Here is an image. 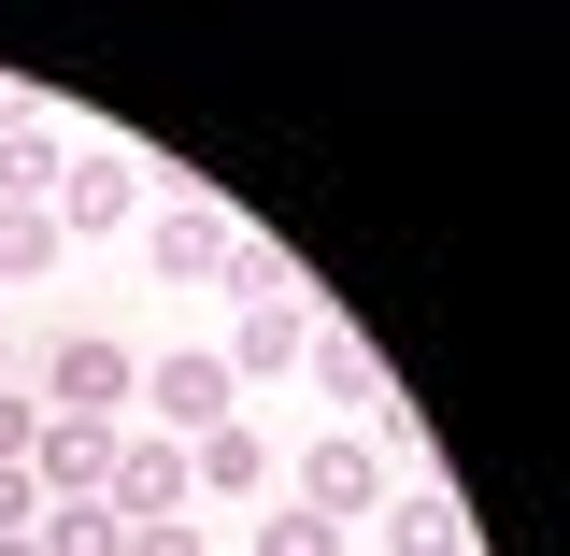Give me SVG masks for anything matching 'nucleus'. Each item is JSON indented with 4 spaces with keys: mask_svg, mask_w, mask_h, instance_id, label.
Returning a JSON list of instances; mask_svg holds the SVG:
<instances>
[{
    "mask_svg": "<svg viewBox=\"0 0 570 556\" xmlns=\"http://www.w3.org/2000/svg\"><path fill=\"white\" fill-rule=\"evenodd\" d=\"M186 486H214V499H257V486H272V442H257L243 414H228V428H200V442H186Z\"/></svg>",
    "mask_w": 570,
    "mask_h": 556,
    "instance_id": "9",
    "label": "nucleus"
},
{
    "mask_svg": "<svg viewBox=\"0 0 570 556\" xmlns=\"http://www.w3.org/2000/svg\"><path fill=\"white\" fill-rule=\"evenodd\" d=\"M257 556H343V528L299 514V499H257Z\"/></svg>",
    "mask_w": 570,
    "mask_h": 556,
    "instance_id": "14",
    "label": "nucleus"
},
{
    "mask_svg": "<svg viewBox=\"0 0 570 556\" xmlns=\"http://www.w3.org/2000/svg\"><path fill=\"white\" fill-rule=\"evenodd\" d=\"M228 243H243V228H228L214 201H171V214H157V272H171V285H228Z\"/></svg>",
    "mask_w": 570,
    "mask_h": 556,
    "instance_id": "8",
    "label": "nucleus"
},
{
    "mask_svg": "<svg viewBox=\"0 0 570 556\" xmlns=\"http://www.w3.org/2000/svg\"><path fill=\"white\" fill-rule=\"evenodd\" d=\"M29 272H58V214H14V201H0V285H29Z\"/></svg>",
    "mask_w": 570,
    "mask_h": 556,
    "instance_id": "15",
    "label": "nucleus"
},
{
    "mask_svg": "<svg viewBox=\"0 0 570 556\" xmlns=\"http://www.w3.org/2000/svg\"><path fill=\"white\" fill-rule=\"evenodd\" d=\"M0 556H43V543H29V528H14V543H0Z\"/></svg>",
    "mask_w": 570,
    "mask_h": 556,
    "instance_id": "19",
    "label": "nucleus"
},
{
    "mask_svg": "<svg viewBox=\"0 0 570 556\" xmlns=\"http://www.w3.org/2000/svg\"><path fill=\"white\" fill-rule=\"evenodd\" d=\"M129 556H214V543L186 528V514H171V528H129Z\"/></svg>",
    "mask_w": 570,
    "mask_h": 556,
    "instance_id": "18",
    "label": "nucleus"
},
{
    "mask_svg": "<svg viewBox=\"0 0 570 556\" xmlns=\"http://www.w3.org/2000/svg\"><path fill=\"white\" fill-rule=\"evenodd\" d=\"M43 414H100V428H129V400H142V357L115 343V329H71L58 357H43V386H29Z\"/></svg>",
    "mask_w": 570,
    "mask_h": 556,
    "instance_id": "1",
    "label": "nucleus"
},
{
    "mask_svg": "<svg viewBox=\"0 0 570 556\" xmlns=\"http://www.w3.org/2000/svg\"><path fill=\"white\" fill-rule=\"evenodd\" d=\"M58 172H71L58 115H43V129H0V201H14V214H58Z\"/></svg>",
    "mask_w": 570,
    "mask_h": 556,
    "instance_id": "10",
    "label": "nucleus"
},
{
    "mask_svg": "<svg viewBox=\"0 0 570 556\" xmlns=\"http://www.w3.org/2000/svg\"><path fill=\"white\" fill-rule=\"evenodd\" d=\"M285 486H299V514H328V528H343V514H385V442H356V428H328V442H314V457H299V471H285Z\"/></svg>",
    "mask_w": 570,
    "mask_h": 556,
    "instance_id": "2",
    "label": "nucleus"
},
{
    "mask_svg": "<svg viewBox=\"0 0 570 556\" xmlns=\"http://www.w3.org/2000/svg\"><path fill=\"white\" fill-rule=\"evenodd\" d=\"M385 543L400 556H471V528H456V499H385Z\"/></svg>",
    "mask_w": 570,
    "mask_h": 556,
    "instance_id": "13",
    "label": "nucleus"
},
{
    "mask_svg": "<svg viewBox=\"0 0 570 556\" xmlns=\"http://www.w3.org/2000/svg\"><path fill=\"white\" fill-rule=\"evenodd\" d=\"M115 442H129V428H100V414H43L29 486H43V499H100V486H115Z\"/></svg>",
    "mask_w": 570,
    "mask_h": 556,
    "instance_id": "6",
    "label": "nucleus"
},
{
    "mask_svg": "<svg viewBox=\"0 0 570 556\" xmlns=\"http://www.w3.org/2000/svg\"><path fill=\"white\" fill-rule=\"evenodd\" d=\"M100 499H115V528H171V514L200 499V486H186V442L129 428V442H115V486H100Z\"/></svg>",
    "mask_w": 570,
    "mask_h": 556,
    "instance_id": "3",
    "label": "nucleus"
},
{
    "mask_svg": "<svg viewBox=\"0 0 570 556\" xmlns=\"http://www.w3.org/2000/svg\"><path fill=\"white\" fill-rule=\"evenodd\" d=\"M0 386H14V357H0Z\"/></svg>",
    "mask_w": 570,
    "mask_h": 556,
    "instance_id": "20",
    "label": "nucleus"
},
{
    "mask_svg": "<svg viewBox=\"0 0 570 556\" xmlns=\"http://www.w3.org/2000/svg\"><path fill=\"white\" fill-rule=\"evenodd\" d=\"M285 285H299V272H285V243L243 228V243H228V300H285Z\"/></svg>",
    "mask_w": 570,
    "mask_h": 556,
    "instance_id": "16",
    "label": "nucleus"
},
{
    "mask_svg": "<svg viewBox=\"0 0 570 556\" xmlns=\"http://www.w3.org/2000/svg\"><path fill=\"white\" fill-rule=\"evenodd\" d=\"M29 543H43V556H129V528H115V499H43Z\"/></svg>",
    "mask_w": 570,
    "mask_h": 556,
    "instance_id": "12",
    "label": "nucleus"
},
{
    "mask_svg": "<svg viewBox=\"0 0 570 556\" xmlns=\"http://www.w3.org/2000/svg\"><path fill=\"white\" fill-rule=\"evenodd\" d=\"M129 214H142V172H129V157H71V172H58V243L129 228Z\"/></svg>",
    "mask_w": 570,
    "mask_h": 556,
    "instance_id": "7",
    "label": "nucleus"
},
{
    "mask_svg": "<svg viewBox=\"0 0 570 556\" xmlns=\"http://www.w3.org/2000/svg\"><path fill=\"white\" fill-rule=\"evenodd\" d=\"M299 371H314L328 400H400V386L371 371V343H356V329H328V314H314V357H299Z\"/></svg>",
    "mask_w": 570,
    "mask_h": 556,
    "instance_id": "11",
    "label": "nucleus"
},
{
    "mask_svg": "<svg viewBox=\"0 0 570 556\" xmlns=\"http://www.w3.org/2000/svg\"><path fill=\"white\" fill-rule=\"evenodd\" d=\"M142 400H157V442H200V428H228V414H243L228 357H157V371H142Z\"/></svg>",
    "mask_w": 570,
    "mask_h": 556,
    "instance_id": "4",
    "label": "nucleus"
},
{
    "mask_svg": "<svg viewBox=\"0 0 570 556\" xmlns=\"http://www.w3.org/2000/svg\"><path fill=\"white\" fill-rule=\"evenodd\" d=\"M314 357V300L285 285V300H243V329H228V386H285Z\"/></svg>",
    "mask_w": 570,
    "mask_h": 556,
    "instance_id": "5",
    "label": "nucleus"
},
{
    "mask_svg": "<svg viewBox=\"0 0 570 556\" xmlns=\"http://www.w3.org/2000/svg\"><path fill=\"white\" fill-rule=\"evenodd\" d=\"M29 442H43V400H29V386H0V471H29Z\"/></svg>",
    "mask_w": 570,
    "mask_h": 556,
    "instance_id": "17",
    "label": "nucleus"
}]
</instances>
